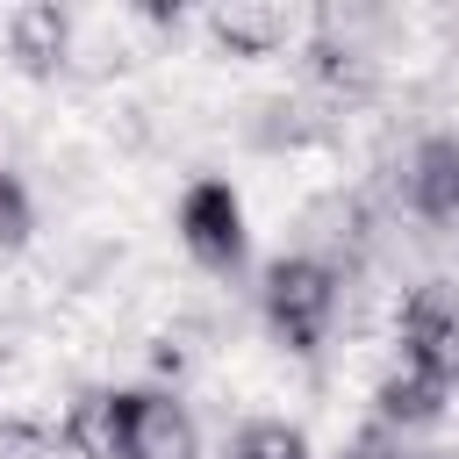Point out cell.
Segmentation results:
<instances>
[{
	"mask_svg": "<svg viewBox=\"0 0 459 459\" xmlns=\"http://www.w3.org/2000/svg\"><path fill=\"white\" fill-rule=\"evenodd\" d=\"M208 29H215V36L230 43V50H251V57L280 43V14H273V7H222V14L208 22Z\"/></svg>",
	"mask_w": 459,
	"mask_h": 459,
	"instance_id": "10",
	"label": "cell"
},
{
	"mask_svg": "<svg viewBox=\"0 0 459 459\" xmlns=\"http://www.w3.org/2000/svg\"><path fill=\"white\" fill-rule=\"evenodd\" d=\"M65 36H72V29H65L57 7H14V14H7V50H14L29 72H50V65L65 57Z\"/></svg>",
	"mask_w": 459,
	"mask_h": 459,
	"instance_id": "8",
	"label": "cell"
},
{
	"mask_svg": "<svg viewBox=\"0 0 459 459\" xmlns=\"http://www.w3.org/2000/svg\"><path fill=\"white\" fill-rule=\"evenodd\" d=\"M29 230H36V208H29V186L0 165V251H14V244H29Z\"/></svg>",
	"mask_w": 459,
	"mask_h": 459,
	"instance_id": "11",
	"label": "cell"
},
{
	"mask_svg": "<svg viewBox=\"0 0 459 459\" xmlns=\"http://www.w3.org/2000/svg\"><path fill=\"white\" fill-rule=\"evenodd\" d=\"M344 459H423V452H409V437H402V430L366 423V430L351 437V452H344Z\"/></svg>",
	"mask_w": 459,
	"mask_h": 459,
	"instance_id": "12",
	"label": "cell"
},
{
	"mask_svg": "<svg viewBox=\"0 0 459 459\" xmlns=\"http://www.w3.org/2000/svg\"><path fill=\"white\" fill-rule=\"evenodd\" d=\"M258 301H265L273 337L308 359V351H323V337H330V323H337V265H323V258H308V251L273 258Z\"/></svg>",
	"mask_w": 459,
	"mask_h": 459,
	"instance_id": "1",
	"label": "cell"
},
{
	"mask_svg": "<svg viewBox=\"0 0 459 459\" xmlns=\"http://www.w3.org/2000/svg\"><path fill=\"white\" fill-rule=\"evenodd\" d=\"M230 459H316V445H308L287 416H258V423L237 430V452H230Z\"/></svg>",
	"mask_w": 459,
	"mask_h": 459,
	"instance_id": "9",
	"label": "cell"
},
{
	"mask_svg": "<svg viewBox=\"0 0 459 459\" xmlns=\"http://www.w3.org/2000/svg\"><path fill=\"white\" fill-rule=\"evenodd\" d=\"M394 351H402V373H423L430 387L459 394V294L445 280L416 287L394 316Z\"/></svg>",
	"mask_w": 459,
	"mask_h": 459,
	"instance_id": "2",
	"label": "cell"
},
{
	"mask_svg": "<svg viewBox=\"0 0 459 459\" xmlns=\"http://www.w3.org/2000/svg\"><path fill=\"white\" fill-rule=\"evenodd\" d=\"M445 402H452L445 387H430L423 373H402V366H394V373L380 380V394H373V423H380V430H402V437H409V430L437 423V416H445Z\"/></svg>",
	"mask_w": 459,
	"mask_h": 459,
	"instance_id": "7",
	"label": "cell"
},
{
	"mask_svg": "<svg viewBox=\"0 0 459 459\" xmlns=\"http://www.w3.org/2000/svg\"><path fill=\"white\" fill-rule=\"evenodd\" d=\"M402 186H409V208L423 222H459V136L452 129L423 136L409 151V179Z\"/></svg>",
	"mask_w": 459,
	"mask_h": 459,
	"instance_id": "5",
	"label": "cell"
},
{
	"mask_svg": "<svg viewBox=\"0 0 459 459\" xmlns=\"http://www.w3.org/2000/svg\"><path fill=\"white\" fill-rule=\"evenodd\" d=\"M179 244L208 265V273H237L251 237H244V201L230 179H194L179 194Z\"/></svg>",
	"mask_w": 459,
	"mask_h": 459,
	"instance_id": "3",
	"label": "cell"
},
{
	"mask_svg": "<svg viewBox=\"0 0 459 459\" xmlns=\"http://www.w3.org/2000/svg\"><path fill=\"white\" fill-rule=\"evenodd\" d=\"M65 445L79 459H129V394L115 387H86L65 416Z\"/></svg>",
	"mask_w": 459,
	"mask_h": 459,
	"instance_id": "6",
	"label": "cell"
},
{
	"mask_svg": "<svg viewBox=\"0 0 459 459\" xmlns=\"http://www.w3.org/2000/svg\"><path fill=\"white\" fill-rule=\"evenodd\" d=\"M129 459H201L186 402H172L165 387H129Z\"/></svg>",
	"mask_w": 459,
	"mask_h": 459,
	"instance_id": "4",
	"label": "cell"
}]
</instances>
